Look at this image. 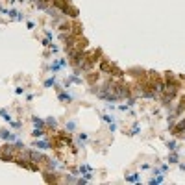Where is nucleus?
Returning a JSON list of instances; mask_svg holds the SVG:
<instances>
[{
	"instance_id": "f257e3e1",
	"label": "nucleus",
	"mask_w": 185,
	"mask_h": 185,
	"mask_svg": "<svg viewBox=\"0 0 185 185\" xmlns=\"http://www.w3.org/2000/svg\"><path fill=\"white\" fill-rule=\"evenodd\" d=\"M54 8H56L59 13L67 15V17H71V19L78 17V9L74 8L72 4H69V0H54Z\"/></svg>"
},
{
	"instance_id": "f03ea898",
	"label": "nucleus",
	"mask_w": 185,
	"mask_h": 185,
	"mask_svg": "<svg viewBox=\"0 0 185 185\" xmlns=\"http://www.w3.org/2000/svg\"><path fill=\"white\" fill-rule=\"evenodd\" d=\"M15 146H11V144H4L2 148H0V159L2 161H15L17 159V156H15Z\"/></svg>"
},
{
	"instance_id": "7ed1b4c3",
	"label": "nucleus",
	"mask_w": 185,
	"mask_h": 185,
	"mask_svg": "<svg viewBox=\"0 0 185 185\" xmlns=\"http://www.w3.org/2000/svg\"><path fill=\"white\" fill-rule=\"evenodd\" d=\"M24 157H30L32 161H35V163H39V165L48 161V159L44 157L41 152H37V148H33V150H24Z\"/></svg>"
},
{
	"instance_id": "20e7f679",
	"label": "nucleus",
	"mask_w": 185,
	"mask_h": 185,
	"mask_svg": "<svg viewBox=\"0 0 185 185\" xmlns=\"http://www.w3.org/2000/svg\"><path fill=\"white\" fill-rule=\"evenodd\" d=\"M170 133L174 137H182L183 133H185V118L183 121H179L176 124H170Z\"/></svg>"
},
{
	"instance_id": "39448f33",
	"label": "nucleus",
	"mask_w": 185,
	"mask_h": 185,
	"mask_svg": "<svg viewBox=\"0 0 185 185\" xmlns=\"http://www.w3.org/2000/svg\"><path fill=\"white\" fill-rule=\"evenodd\" d=\"M65 65H67V59H65V58H58L56 61H54V63H52V65H50V67H48V71L56 74V72H59V71H61V69L65 67Z\"/></svg>"
},
{
	"instance_id": "423d86ee",
	"label": "nucleus",
	"mask_w": 185,
	"mask_h": 185,
	"mask_svg": "<svg viewBox=\"0 0 185 185\" xmlns=\"http://www.w3.org/2000/svg\"><path fill=\"white\" fill-rule=\"evenodd\" d=\"M54 144L50 143V141H46L44 137H41V139H35L33 141V148H37V150H50Z\"/></svg>"
},
{
	"instance_id": "0eeeda50",
	"label": "nucleus",
	"mask_w": 185,
	"mask_h": 185,
	"mask_svg": "<svg viewBox=\"0 0 185 185\" xmlns=\"http://www.w3.org/2000/svg\"><path fill=\"white\" fill-rule=\"evenodd\" d=\"M100 72L111 76V72H113V63L107 61V59H100Z\"/></svg>"
},
{
	"instance_id": "6e6552de",
	"label": "nucleus",
	"mask_w": 185,
	"mask_h": 185,
	"mask_svg": "<svg viewBox=\"0 0 185 185\" xmlns=\"http://www.w3.org/2000/svg\"><path fill=\"white\" fill-rule=\"evenodd\" d=\"M0 139H2V141H17V139H15V135H13V133L11 132H9V130H0Z\"/></svg>"
},
{
	"instance_id": "1a4fd4ad",
	"label": "nucleus",
	"mask_w": 185,
	"mask_h": 185,
	"mask_svg": "<svg viewBox=\"0 0 185 185\" xmlns=\"http://www.w3.org/2000/svg\"><path fill=\"white\" fill-rule=\"evenodd\" d=\"M124 179H126L128 183H139L141 182V176H139V172H130L124 176Z\"/></svg>"
},
{
	"instance_id": "9d476101",
	"label": "nucleus",
	"mask_w": 185,
	"mask_h": 185,
	"mask_svg": "<svg viewBox=\"0 0 185 185\" xmlns=\"http://www.w3.org/2000/svg\"><path fill=\"white\" fill-rule=\"evenodd\" d=\"M58 98L61 100V102H65V104H71L72 100H74L72 94H69V93H65V91H59V93H58Z\"/></svg>"
},
{
	"instance_id": "9b49d317",
	"label": "nucleus",
	"mask_w": 185,
	"mask_h": 185,
	"mask_svg": "<svg viewBox=\"0 0 185 185\" xmlns=\"http://www.w3.org/2000/svg\"><path fill=\"white\" fill-rule=\"evenodd\" d=\"M8 17H9V19H13V21H22L24 15L19 11V9H9V11H8Z\"/></svg>"
},
{
	"instance_id": "f8f14e48",
	"label": "nucleus",
	"mask_w": 185,
	"mask_h": 185,
	"mask_svg": "<svg viewBox=\"0 0 185 185\" xmlns=\"http://www.w3.org/2000/svg\"><path fill=\"white\" fill-rule=\"evenodd\" d=\"M32 137L33 139H41V137H46V130L44 128H35L32 132Z\"/></svg>"
},
{
	"instance_id": "ddd939ff",
	"label": "nucleus",
	"mask_w": 185,
	"mask_h": 185,
	"mask_svg": "<svg viewBox=\"0 0 185 185\" xmlns=\"http://www.w3.org/2000/svg\"><path fill=\"white\" fill-rule=\"evenodd\" d=\"M165 182V174H156L154 178H150L148 185H157V183H163Z\"/></svg>"
},
{
	"instance_id": "4468645a",
	"label": "nucleus",
	"mask_w": 185,
	"mask_h": 185,
	"mask_svg": "<svg viewBox=\"0 0 185 185\" xmlns=\"http://www.w3.org/2000/svg\"><path fill=\"white\" fill-rule=\"evenodd\" d=\"M54 174H56V172H44V179H46V182H54V183L61 182V179H59L58 176H54Z\"/></svg>"
},
{
	"instance_id": "2eb2a0df",
	"label": "nucleus",
	"mask_w": 185,
	"mask_h": 185,
	"mask_svg": "<svg viewBox=\"0 0 185 185\" xmlns=\"http://www.w3.org/2000/svg\"><path fill=\"white\" fill-rule=\"evenodd\" d=\"M56 83H58L56 76H50V78H46V80H44V83H43V85L48 89V87H54V85H56Z\"/></svg>"
},
{
	"instance_id": "dca6fc26",
	"label": "nucleus",
	"mask_w": 185,
	"mask_h": 185,
	"mask_svg": "<svg viewBox=\"0 0 185 185\" xmlns=\"http://www.w3.org/2000/svg\"><path fill=\"white\" fill-rule=\"evenodd\" d=\"M32 122L35 124L37 128H44V126H46V122H44L43 118H39V117H35V115H33V117H32Z\"/></svg>"
},
{
	"instance_id": "f3484780",
	"label": "nucleus",
	"mask_w": 185,
	"mask_h": 185,
	"mask_svg": "<svg viewBox=\"0 0 185 185\" xmlns=\"http://www.w3.org/2000/svg\"><path fill=\"white\" fill-rule=\"evenodd\" d=\"M167 148L170 150V152H178L179 150V144L176 141H167Z\"/></svg>"
},
{
	"instance_id": "a211bd4d",
	"label": "nucleus",
	"mask_w": 185,
	"mask_h": 185,
	"mask_svg": "<svg viewBox=\"0 0 185 185\" xmlns=\"http://www.w3.org/2000/svg\"><path fill=\"white\" fill-rule=\"evenodd\" d=\"M167 159H168V163H179V156H178V152H170Z\"/></svg>"
},
{
	"instance_id": "6ab92c4d",
	"label": "nucleus",
	"mask_w": 185,
	"mask_h": 185,
	"mask_svg": "<svg viewBox=\"0 0 185 185\" xmlns=\"http://www.w3.org/2000/svg\"><path fill=\"white\" fill-rule=\"evenodd\" d=\"M74 130H76V122H74V121H71V122L65 124V132L71 133V132H74Z\"/></svg>"
},
{
	"instance_id": "aec40b11",
	"label": "nucleus",
	"mask_w": 185,
	"mask_h": 185,
	"mask_svg": "<svg viewBox=\"0 0 185 185\" xmlns=\"http://www.w3.org/2000/svg\"><path fill=\"white\" fill-rule=\"evenodd\" d=\"M44 122H46V126H50L52 130H56V128H58V122H56V118H52V117H48Z\"/></svg>"
},
{
	"instance_id": "412c9836",
	"label": "nucleus",
	"mask_w": 185,
	"mask_h": 185,
	"mask_svg": "<svg viewBox=\"0 0 185 185\" xmlns=\"http://www.w3.org/2000/svg\"><path fill=\"white\" fill-rule=\"evenodd\" d=\"M0 117H2L6 122H11V115H9V113L6 111V109H0Z\"/></svg>"
},
{
	"instance_id": "4be33fe9",
	"label": "nucleus",
	"mask_w": 185,
	"mask_h": 185,
	"mask_svg": "<svg viewBox=\"0 0 185 185\" xmlns=\"http://www.w3.org/2000/svg\"><path fill=\"white\" fill-rule=\"evenodd\" d=\"M126 100H128V102H126V104H128V107H133V106L137 104V98L133 96V94H130V96H128Z\"/></svg>"
},
{
	"instance_id": "5701e85b",
	"label": "nucleus",
	"mask_w": 185,
	"mask_h": 185,
	"mask_svg": "<svg viewBox=\"0 0 185 185\" xmlns=\"http://www.w3.org/2000/svg\"><path fill=\"white\" fill-rule=\"evenodd\" d=\"M87 133H78V141H80V144H82V146H83V143H85L87 141Z\"/></svg>"
},
{
	"instance_id": "b1692460",
	"label": "nucleus",
	"mask_w": 185,
	"mask_h": 185,
	"mask_svg": "<svg viewBox=\"0 0 185 185\" xmlns=\"http://www.w3.org/2000/svg\"><path fill=\"white\" fill-rule=\"evenodd\" d=\"M141 132V126H139V124H133L132 126V132H130V135H135V133H139Z\"/></svg>"
},
{
	"instance_id": "393cba45",
	"label": "nucleus",
	"mask_w": 185,
	"mask_h": 185,
	"mask_svg": "<svg viewBox=\"0 0 185 185\" xmlns=\"http://www.w3.org/2000/svg\"><path fill=\"white\" fill-rule=\"evenodd\" d=\"M9 124H11V128H15V130H19V128L22 126V122H21V121H19V122H15V121H11V122H9Z\"/></svg>"
},
{
	"instance_id": "a878e982",
	"label": "nucleus",
	"mask_w": 185,
	"mask_h": 185,
	"mask_svg": "<svg viewBox=\"0 0 185 185\" xmlns=\"http://www.w3.org/2000/svg\"><path fill=\"white\" fill-rule=\"evenodd\" d=\"M102 118H104V121H106L107 124H111V122H115V121H113V118H111V117H109V115H102Z\"/></svg>"
},
{
	"instance_id": "bb28decb",
	"label": "nucleus",
	"mask_w": 185,
	"mask_h": 185,
	"mask_svg": "<svg viewBox=\"0 0 185 185\" xmlns=\"http://www.w3.org/2000/svg\"><path fill=\"white\" fill-rule=\"evenodd\" d=\"M15 94H24V87H15Z\"/></svg>"
},
{
	"instance_id": "cd10ccee",
	"label": "nucleus",
	"mask_w": 185,
	"mask_h": 185,
	"mask_svg": "<svg viewBox=\"0 0 185 185\" xmlns=\"http://www.w3.org/2000/svg\"><path fill=\"white\" fill-rule=\"evenodd\" d=\"M115 130H117V124H115V122H111V124H109V132H115Z\"/></svg>"
},
{
	"instance_id": "c85d7f7f",
	"label": "nucleus",
	"mask_w": 185,
	"mask_h": 185,
	"mask_svg": "<svg viewBox=\"0 0 185 185\" xmlns=\"http://www.w3.org/2000/svg\"><path fill=\"white\" fill-rule=\"evenodd\" d=\"M8 11H9V9H6V8L0 6V15H8Z\"/></svg>"
},
{
	"instance_id": "c756f323",
	"label": "nucleus",
	"mask_w": 185,
	"mask_h": 185,
	"mask_svg": "<svg viewBox=\"0 0 185 185\" xmlns=\"http://www.w3.org/2000/svg\"><path fill=\"white\" fill-rule=\"evenodd\" d=\"M28 28H30V30H33V28H35V22H32V21H30V22H28Z\"/></svg>"
},
{
	"instance_id": "7c9ffc66",
	"label": "nucleus",
	"mask_w": 185,
	"mask_h": 185,
	"mask_svg": "<svg viewBox=\"0 0 185 185\" xmlns=\"http://www.w3.org/2000/svg\"><path fill=\"white\" fill-rule=\"evenodd\" d=\"M33 100V94H26V102H32Z\"/></svg>"
},
{
	"instance_id": "2f4dec72",
	"label": "nucleus",
	"mask_w": 185,
	"mask_h": 185,
	"mask_svg": "<svg viewBox=\"0 0 185 185\" xmlns=\"http://www.w3.org/2000/svg\"><path fill=\"white\" fill-rule=\"evenodd\" d=\"M179 168H182V170H185V163H179Z\"/></svg>"
}]
</instances>
